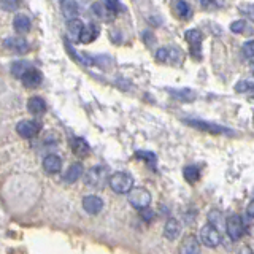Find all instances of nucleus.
<instances>
[{
	"label": "nucleus",
	"instance_id": "30",
	"mask_svg": "<svg viewBox=\"0 0 254 254\" xmlns=\"http://www.w3.org/2000/svg\"><path fill=\"white\" fill-rule=\"evenodd\" d=\"M135 156L138 159H145L148 164H151V166H154V164H156V156L153 153H149V151H137Z\"/></svg>",
	"mask_w": 254,
	"mask_h": 254
},
{
	"label": "nucleus",
	"instance_id": "23",
	"mask_svg": "<svg viewBox=\"0 0 254 254\" xmlns=\"http://www.w3.org/2000/svg\"><path fill=\"white\" fill-rule=\"evenodd\" d=\"M31 69H32V65L29 64L27 61H16V62L11 65V73L16 78H22Z\"/></svg>",
	"mask_w": 254,
	"mask_h": 254
},
{
	"label": "nucleus",
	"instance_id": "24",
	"mask_svg": "<svg viewBox=\"0 0 254 254\" xmlns=\"http://www.w3.org/2000/svg\"><path fill=\"white\" fill-rule=\"evenodd\" d=\"M92 11H94L95 16H99V18H102V19H108V18L113 16V13H111V11L107 8L105 2H97V3H94V5H92Z\"/></svg>",
	"mask_w": 254,
	"mask_h": 254
},
{
	"label": "nucleus",
	"instance_id": "22",
	"mask_svg": "<svg viewBox=\"0 0 254 254\" xmlns=\"http://www.w3.org/2000/svg\"><path fill=\"white\" fill-rule=\"evenodd\" d=\"M191 126L197 127V129H204V130H210L214 133H229L227 129H224L221 126H216V124H210V123H204V121H188Z\"/></svg>",
	"mask_w": 254,
	"mask_h": 254
},
{
	"label": "nucleus",
	"instance_id": "6",
	"mask_svg": "<svg viewBox=\"0 0 254 254\" xmlns=\"http://www.w3.org/2000/svg\"><path fill=\"white\" fill-rule=\"evenodd\" d=\"M42 126L40 123L37 121H32V119H24V121H19L18 126H16V132L22 138H32L35 137L37 133L40 132Z\"/></svg>",
	"mask_w": 254,
	"mask_h": 254
},
{
	"label": "nucleus",
	"instance_id": "29",
	"mask_svg": "<svg viewBox=\"0 0 254 254\" xmlns=\"http://www.w3.org/2000/svg\"><path fill=\"white\" fill-rule=\"evenodd\" d=\"M253 89H254V83H251V81H248V80L240 81V83L235 85L237 92H248V91H253Z\"/></svg>",
	"mask_w": 254,
	"mask_h": 254
},
{
	"label": "nucleus",
	"instance_id": "26",
	"mask_svg": "<svg viewBox=\"0 0 254 254\" xmlns=\"http://www.w3.org/2000/svg\"><path fill=\"white\" fill-rule=\"evenodd\" d=\"M175 11L181 19H188L191 16V6L188 2H176L175 3Z\"/></svg>",
	"mask_w": 254,
	"mask_h": 254
},
{
	"label": "nucleus",
	"instance_id": "9",
	"mask_svg": "<svg viewBox=\"0 0 254 254\" xmlns=\"http://www.w3.org/2000/svg\"><path fill=\"white\" fill-rule=\"evenodd\" d=\"M83 208H85V212L89 213V214H97L99 212H102L103 200L99 196H94V194H91V196H86L83 199Z\"/></svg>",
	"mask_w": 254,
	"mask_h": 254
},
{
	"label": "nucleus",
	"instance_id": "2",
	"mask_svg": "<svg viewBox=\"0 0 254 254\" xmlns=\"http://www.w3.org/2000/svg\"><path fill=\"white\" fill-rule=\"evenodd\" d=\"M129 204L140 212L146 210L151 204V194L145 188H132V191L129 192Z\"/></svg>",
	"mask_w": 254,
	"mask_h": 254
},
{
	"label": "nucleus",
	"instance_id": "32",
	"mask_svg": "<svg viewBox=\"0 0 254 254\" xmlns=\"http://www.w3.org/2000/svg\"><path fill=\"white\" fill-rule=\"evenodd\" d=\"M156 59L159 62H167L169 61V48H159L158 53H156Z\"/></svg>",
	"mask_w": 254,
	"mask_h": 254
},
{
	"label": "nucleus",
	"instance_id": "11",
	"mask_svg": "<svg viewBox=\"0 0 254 254\" xmlns=\"http://www.w3.org/2000/svg\"><path fill=\"white\" fill-rule=\"evenodd\" d=\"M100 34V29L99 26L95 24V22H89V24H86L83 27V32H81V37H80V40L81 43H92L97 37H99Z\"/></svg>",
	"mask_w": 254,
	"mask_h": 254
},
{
	"label": "nucleus",
	"instance_id": "35",
	"mask_svg": "<svg viewBox=\"0 0 254 254\" xmlns=\"http://www.w3.org/2000/svg\"><path fill=\"white\" fill-rule=\"evenodd\" d=\"M246 214H248V218H253L254 219V200L250 202V205L246 207Z\"/></svg>",
	"mask_w": 254,
	"mask_h": 254
},
{
	"label": "nucleus",
	"instance_id": "7",
	"mask_svg": "<svg viewBox=\"0 0 254 254\" xmlns=\"http://www.w3.org/2000/svg\"><path fill=\"white\" fill-rule=\"evenodd\" d=\"M186 37V42L189 43L191 46V53L196 56V57H200V48H202V40H204V37H202V32L197 31V29H191L184 34Z\"/></svg>",
	"mask_w": 254,
	"mask_h": 254
},
{
	"label": "nucleus",
	"instance_id": "3",
	"mask_svg": "<svg viewBox=\"0 0 254 254\" xmlns=\"http://www.w3.org/2000/svg\"><path fill=\"white\" fill-rule=\"evenodd\" d=\"M107 180H110L107 167L97 166V167H92L86 173V183L91 186V188H103V184L107 183Z\"/></svg>",
	"mask_w": 254,
	"mask_h": 254
},
{
	"label": "nucleus",
	"instance_id": "5",
	"mask_svg": "<svg viewBox=\"0 0 254 254\" xmlns=\"http://www.w3.org/2000/svg\"><path fill=\"white\" fill-rule=\"evenodd\" d=\"M200 242L204 243L207 248H216L221 243V232L212 227L210 224H205L200 229Z\"/></svg>",
	"mask_w": 254,
	"mask_h": 254
},
{
	"label": "nucleus",
	"instance_id": "19",
	"mask_svg": "<svg viewBox=\"0 0 254 254\" xmlns=\"http://www.w3.org/2000/svg\"><path fill=\"white\" fill-rule=\"evenodd\" d=\"M72 149L73 153L80 156V158H86V156L89 154V151H91V148H89V145L86 143V140L83 138H73L72 140Z\"/></svg>",
	"mask_w": 254,
	"mask_h": 254
},
{
	"label": "nucleus",
	"instance_id": "33",
	"mask_svg": "<svg viewBox=\"0 0 254 254\" xmlns=\"http://www.w3.org/2000/svg\"><path fill=\"white\" fill-rule=\"evenodd\" d=\"M0 5H2V8H5V10H16L19 6L18 2H2Z\"/></svg>",
	"mask_w": 254,
	"mask_h": 254
},
{
	"label": "nucleus",
	"instance_id": "28",
	"mask_svg": "<svg viewBox=\"0 0 254 254\" xmlns=\"http://www.w3.org/2000/svg\"><path fill=\"white\" fill-rule=\"evenodd\" d=\"M240 13L245 18H248L250 21L254 22V3H242L240 5Z\"/></svg>",
	"mask_w": 254,
	"mask_h": 254
},
{
	"label": "nucleus",
	"instance_id": "34",
	"mask_svg": "<svg viewBox=\"0 0 254 254\" xmlns=\"http://www.w3.org/2000/svg\"><path fill=\"white\" fill-rule=\"evenodd\" d=\"M141 218H143L145 221H151V219L154 218V216H153V212H151V210H148V208H146V210H141Z\"/></svg>",
	"mask_w": 254,
	"mask_h": 254
},
{
	"label": "nucleus",
	"instance_id": "31",
	"mask_svg": "<svg viewBox=\"0 0 254 254\" xmlns=\"http://www.w3.org/2000/svg\"><path fill=\"white\" fill-rule=\"evenodd\" d=\"M243 56L245 57H254V40H250V42H246L243 44Z\"/></svg>",
	"mask_w": 254,
	"mask_h": 254
},
{
	"label": "nucleus",
	"instance_id": "36",
	"mask_svg": "<svg viewBox=\"0 0 254 254\" xmlns=\"http://www.w3.org/2000/svg\"><path fill=\"white\" fill-rule=\"evenodd\" d=\"M238 254H254V251H253V248H251V246L245 245L243 248L240 250V253H238Z\"/></svg>",
	"mask_w": 254,
	"mask_h": 254
},
{
	"label": "nucleus",
	"instance_id": "12",
	"mask_svg": "<svg viewBox=\"0 0 254 254\" xmlns=\"http://www.w3.org/2000/svg\"><path fill=\"white\" fill-rule=\"evenodd\" d=\"M43 169L48 173H59L62 169V159L56 154H48L46 158L43 159Z\"/></svg>",
	"mask_w": 254,
	"mask_h": 254
},
{
	"label": "nucleus",
	"instance_id": "8",
	"mask_svg": "<svg viewBox=\"0 0 254 254\" xmlns=\"http://www.w3.org/2000/svg\"><path fill=\"white\" fill-rule=\"evenodd\" d=\"M180 254H200V243L196 235H188L183 238V242L178 248Z\"/></svg>",
	"mask_w": 254,
	"mask_h": 254
},
{
	"label": "nucleus",
	"instance_id": "18",
	"mask_svg": "<svg viewBox=\"0 0 254 254\" xmlns=\"http://www.w3.org/2000/svg\"><path fill=\"white\" fill-rule=\"evenodd\" d=\"M27 110L31 111L32 115H42L46 110V102H44L42 97H31L27 102Z\"/></svg>",
	"mask_w": 254,
	"mask_h": 254
},
{
	"label": "nucleus",
	"instance_id": "10",
	"mask_svg": "<svg viewBox=\"0 0 254 254\" xmlns=\"http://www.w3.org/2000/svg\"><path fill=\"white\" fill-rule=\"evenodd\" d=\"M21 80H22V85H24L26 87L34 89V87H37V86H40V85H42L43 75H42L40 70H37V69H34V67H32V69L29 70Z\"/></svg>",
	"mask_w": 254,
	"mask_h": 254
},
{
	"label": "nucleus",
	"instance_id": "1",
	"mask_svg": "<svg viewBox=\"0 0 254 254\" xmlns=\"http://www.w3.org/2000/svg\"><path fill=\"white\" fill-rule=\"evenodd\" d=\"M108 183L116 194H129L133 188V178L126 171H116V173L110 175Z\"/></svg>",
	"mask_w": 254,
	"mask_h": 254
},
{
	"label": "nucleus",
	"instance_id": "16",
	"mask_svg": "<svg viewBox=\"0 0 254 254\" xmlns=\"http://www.w3.org/2000/svg\"><path fill=\"white\" fill-rule=\"evenodd\" d=\"M61 8H62L64 18L67 21L77 19V16H78V3L77 2H72V0H64V2H61Z\"/></svg>",
	"mask_w": 254,
	"mask_h": 254
},
{
	"label": "nucleus",
	"instance_id": "17",
	"mask_svg": "<svg viewBox=\"0 0 254 254\" xmlns=\"http://www.w3.org/2000/svg\"><path fill=\"white\" fill-rule=\"evenodd\" d=\"M13 27L18 34H26L31 31V19L26 14H16L13 19Z\"/></svg>",
	"mask_w": 254,
	"mask_h": 254
},
{
	"label": "nucleus",
	"instance_id": "14",
	"mask_svg": "<svg viewBox=\"0 0 254 254\" xmlns=\"http://www.w3.org/2000/svg\"><path fill=\"white\" fill-rule=\"evenodd\" d=\"M3 46L14 49V51H19V53H24V51L29 49V43L22 39V37H10V39L3 40Z\"/></svg>",
	"mask_w": 254,
	"mask_h": 254
},
{
	"label": "nucleus",
	"instance_id": "13",
	"mask_svg": "<svg viewBox=\"0 0 254 254\" xmlns=\"http://www.w3.org/2000/svg\"><path fill=\"white\" fill-rule=\"evenodd\" d=\"M180 232H181L180 221L175 219V218H170L166 222V226H164V237H166L167 240H176Z\"/></svg>",
	"mask_w": 254,
	"mask_h": 254
},
{
	"label": "nucleus",
	"instance_id": "20",
	"mask_svg": "<svg viewBox=\"0 0 254 254\" xmlns=\"http://www.w3.org/2000/svg\"><path fill=\"white\" fill-rule=\"evenodd\" d=\"M83 171H85V169H83V166H81V164H78V162L73 164V166H70L69 170L65 171L64 180L67 183H75L80 176H83Z\"/></svg>",
	"mask_w": 254,
	"mask_h": 254
},
{
	"label": "nucleus",
	"instance_id": "37",
	"mask_svg": "<svg viewBox=\"0 0 254 254\" xmlns=\"http://www.w3.org/2000/svg\"><path fill=\"white\" fill-rule=\"evenodd\" d=\"M251 70H253V73H254V62H251Z\"/></svg>",
	"mask_w": 254,
	"mask_h": 254
},
{
	"label": "nucleus",
	"instance_id": "21",
	"mask_svg": "<svg viewBox=\"0 0 254 254\" xmlns=\"http://www.w3.org/2000/svg\"><path fill=\"white\" fill-rule=\"evenodd\" d=\"M208 224H210L212 227H214L216 230H221V229L226 227V221H224V216L218 210H212L210 213H208Z\"/></svg>",
	"mask_w": 254,
	"mask_h": 254
},
{
	"label": "nucleus",
	"instance_id": "15",
	"mask_svg": "<svg viewBox=\"0 0 254 254\" xmlns=\"http://www.w3.org/2000/svg\"><path fill=\"white\" fill-rule=\"evenodd\" d=\"M83 27H85V22L81 19H72L67 22V32H69V37L73 40H80L81 32H83Z\"/></svg>",
	"mask_w": 254,
	"mask_h": 254
},
{
	"label": "nucleus",
	"instance_id": "27",
	"mask_svg": "<svg viewBox=\"0 0 254 254\" xmlns=\"http://www.w3.org/2000/svg\"><path fill=\"white\" fill-rule=\"evenodd\" d=\"M246 29H248V22L245 19H237L230 24V31L234 34H243V32H246Z\"/></svg>",
	"mask_w": 254,
	"mask_h": 254
},
{
	"label": "nucleus",
	"instance_id": "4",
	"mask_svg": "<svg viewBox=\"0 0 254 254\" xmlns=\"http://www.w3.org/2000/svg\"><path fill=\"white\" fill-rule=\"evenodd\" d=\"M226 232L229 235L230 240H240V238L243 237V232H245V224H243V219L240 214H232L229 216L227 221H226Z\"/></svg>",
	"mask_w": 254,
	"mask_h": 254
},
{
	"label": "nucleus",
	"instance_id": "25",
	"mask_svg": "<svg viewBox=\"0 0 254 254\" xmlns=\"http://www.w3.org/2000/svg\"><path fill=\"white\" fill-rule=\"evenodd\" d=\"M183 175L186 178V181H189V183H196L199 178H200V171L196 166H188V167H184L183 170Z\"/></svg>",
	"mask_w": 254,
	"mask_h": 254
}]
</instances>
